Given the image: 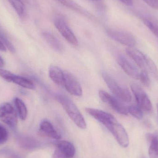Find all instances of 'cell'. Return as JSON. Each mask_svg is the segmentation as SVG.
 Listing matches in <instances>:
<instances>
[{
	"instance_id": "1",
	"label": "cell",
	"mask_w": 158,
	"mask_h": 158,
	"mask_svg": "<svg viewBox=\"0 0 158 158\" xmlns=\"http://www.w3.org/2000/svg\"><path fill=\"white\" fill-rule=\"evenodd\" d=\"M58 102L63 106L68 116L74 123L81 129H86V123L83 116L74 102L66 96L57 94L56 96Z\"/></svg>"
},
{
	"instance_id": "16",
	"label": "cell",
	"mask_w": 158,
	"mask_h": 158,
	"mask_svg": "<svg viewBox=\"0 0 158 158\" xmlns=\"http://www.w3.org/2000/svg\"><path fill=\"white\" fill-rule=\"evenodd\" d=\"M49 75L51 80L58 85L64 86V72L56 66H51L49 68Z\"/></svg>"
},
{
	"instance_id": "14",
	"label": "cell",
	"mask_w": 158,
	"mask_h": 158,
	"mask_svg": "<svg viewBox=\"0 0 158 158\" xmlns=\"http://www.w3.org/2000/svg\"><path fill=\"white\" fill-rule=\"evenodd\" d=\"M40 131L43 134L55 140H59L61 135L56 130L51 122L47 119L42 121L40 124Z\"/></svg>"
},
{
	"instance_id": "24",
	"label": "cell",
	"mask_w": 158,
	"mask_h": 158,
	"mask_svg": "<svg viewBox=\"0 0 158 158\" xmlns=\"http://www.w3.org/2000/svg\"><path fill=\"white\" fill-rule=\"evenodd\" d=\"M0 40L3 44L8 49V51L11 52H15V49L12 43L10 41L9 39L7 38V36L2 30L0 28Z\"/></svg>"
},
{
	"instance_id": "36",
	"label": "cell",
	"mask_w": 158,
	"mask_h": 158,
	"mask_svg": "<svg viewBox=\"0 0 158 158\" xmlns=\"http://www.w3.org/2000/svg\"><path fill=\"white\" fill-rule=\"evenodd\" d=\"M93 1H101V0H93Z\"/></svg>"
},
{
	"instance_id": "26",
	"label": "cell",
	"mask_w": 158,
	"mask_h": 158,
	"mask_svg": "<svg viewBox=\"0 0 158 158\" xmlns=\"http://www.w3.org/2000/svg\"><path fill=\"white\" fill-rule=\"evenodd\" d=\"M142 84L146 87L150 86L151 81L150 78L148 76V72L146 70H141L139 73V78Z\"/></svg>"
},
{
	"instance_id": "25",
	"label": "cell",
	"mask_w": 158,
	"mask_h": 158,
	"mask_svg": "<svg viewBox=\"0 0 158 158\" xmlns=\"http://www.w3.org/2000/svg\"><path fill=\"white\" fill-rule=\"evenodd\" d=\"M147 70L149 71L153 77L158 81V69L154 61L147 56L146 60Z\"/></svg>"
},
{
	"instance_id": "11",
	"label": "cell",
	"mask_w": 158,
	"mask_h": 158,
	"mask_svg": "<svg viewBox=\"0 0 158 158\" xmlns=\"http://www.w3.org/2000/svg\"><path fill=\"white\" fill-rule=\"evenodd\" d=\"M117 61L120 66L127 75L132 78L138 80L140 72L137 67L131 61L122 55L118 56Z\"/></svg>"
},
{
	"instance_id": "6",
	"label": "cell",
	"mask_w": 158,
	"mask_h": 158,
	"mask_svg": "<svg viewBox=\"0 0 158 158\" xmlns=\"http://www.w3.org/2000/svg\"><path fill=\"white\" fill-rule=\"evenodd\" d=\"M131 88L137 105L142 109V110L148 112L152 111L153 109L152 103L143 88L139 84L135 83H131Z\"/></svg>"
},
{
	"instance_id": "22",
	"label": "cell",
	"mask_w": 158,
	"mask_h": 158,
	"mask_svg": "<svg viewBox=\"0 0 158 158\" xmlns=\"http://www.w3.org/2000/svg\"><path fill=\"white\" fill-rule=\"evenodd\" d=\"M10 4L15 9L17 14L20 17L25 15V6L21 0H8Z\"/></svg>"
},
{
	"instance_id": "15",
	"label": "cell",
	"mask_w": 158,
	"mask_h": 158,
	"mask_svg": "<svg viewBox=\"0 0 158 158\" xmlns=\"http://www.w3.org/2000/svg\"><path fill=\"white\" fill-rule=\"evenodd\" d=\"M65 158H73L76 154V149L74 145L67 141L57 142L56 149Z\"/></svg>"
},
{
	"instance_id": "30",
	"label": "cell",
	"mask_w": 158,
	"mask_h": 158,
	"mask_svg": "<svg viewBox=\"0 0 158 158\" xmlns=\"http://www.w3.org/2000/svg\"><path fill=\"white\" fill-rule=\"evenodd\" d=\"M119 1L128 6H132L133 3V0H119Z\"/></svg>"
},
{
	"instance_id": "5",
	"label": "cell",
	"mask_w": 158,
	"mask_h": 158,
	"mask_svg": "<svg viewBox=\"0 0 158 158\" xmlns=\"http://www.w3.org/2000/svg\"><path fill=\"white\" fill-rule=\"evenodd\" d=\"M115 137L119 145L122 147H128L129 145V138L124 127L119 123L117 120L108 123L105 126Z\"/></svg>"
},
{
	"instance_id": "32",
	"label": "cell",
	"mask_w": 158,
	"mask_h": 158,
	"mask_svg": "<svg viewBox=\"0 0 158 158\" xmlns=\"http://www.w3.org/2000/svg\"><path fill=\"white\" fill-rule=\"evenodd\" d=\"M6 47H5L3 44L0 40V51L2 52H6Z\"/></svg>"
},
{
	"instance_id": "35",
	"label": "cell",
	"mask_w": 158,
	"mask_h": 158,
	"mask_svg": "<svg viewBox=\"0 0 158 158\" xmlns=\"http://www.w3.org/2000/svg\"><path fill=\"white\" fill-rule=\"evenodd\" d=\"M141 158H146L145 157L143 156H142V157H141Z\"/></svg>"
},
{
	"instance_id": "12",
	"label": "cell",
	"mask_w": 158,
	"mask_h": 158,
	"mask_svg": "<svg viewBox=\"0 0 158 158\" xmlns=\"http://www.w3.org/2000/svg\"><path fill=\"white\" fill-rule=\"evenodd\" d=\"M126 52L141 70L147 71L146 64L147 56L133 47H127L126 49Z\"/></svg>"
},
{
	"instance_id": "21",
	"label": "cell",
	"mask_w": 158,
	"mask_h": 158,
	"mask_svg": "<svg viewBox=\"0 0 158 158\" xmlns=\"http://www.w3.org/2000/svg\"><path fill=\"white\" fill-rule=\"evenodd\" d=\"M19 143L22 148L31 149L37 147L38 143L34 138L30 137H22L18 139Z\"/></svg>"
},
{
	"instance_id": "20",
	"label": "cell",
	"mask_w": 158,
	"mask_h": 158,
	"mask_svg": "<svg viewBox=\"0 0 158 158\" xmlns=\"http://www.w3.org/2000/svg\"><path fill=\"white\" fill-rule=\"evenodd\" d=\"M14 103L20 119L25 120L27 116V110L25 103L21 99L17 97L14 99Z\"/></svg>"
},
{
	"instance_id": "23",
	"label": "cell",
	"mask_w": 158,
	"mask_h": 158,
	"mask_svg": "<svg viewBox=\"0 0 158 158\" xmlns=\"http://www.w3.org/2000/svg\"><path fill=\"white\" fill-rule=\"evenodd\" d=\"M129 113L137 119H142L143 114L142 109L136 105H132L128 107Z\"/></svg>"
},
{
	"instance_id": "3",
	"label": "cell",
	"mask_w": 158,
	"mask_h": 158,
	"mask_svg": "<svg viewBox=\"0 0 158 158\" xmlns=\"http://www.w3.org/2000/svg\"><path fill=\"white\" fill-rule=\"evenodd\" d=\"M106 32L110 38L128 47H133L136 44L133 35L123 30L109 27L106 29Z\"/></svg>"
},
{
	"instance_id": "9",
	"label": "cell",
	"mask_w": 158,
	"mask_h": 158,
	"mask_svg": "<svg viewBox=\"0 0 158 158\" xmlns=\"http://www.w3.org/2000/svg\"><path fill=\"white\" fill-rule=\"evenodd\" d=\"M0 77L8 82H13L21 87L33 90L35 88L34 83L29 79L15 75L10 71L0 69Z\"/></svg>"
},
{
	"instance_id": "8",
	"label": "cell",
	"mask_w": 158,
	"mask_h": 158,
	"mask_svg": "<svg viewBox=\"0 0 158 158\" xmlns=\"http://www.w3.org/2000/svg\"><path fill=\"white\" fill-rule=\"evenodd\" d=\"M54 23L60 34L69 43L74 46L78 45V41L77 37L64 18H56Z\"/></svg>"
},
{
	"instance_id": "27",
	"label": "cell",
	"mask_w": 158,
	"mask_h": 158,
	"mask_svg": "<svg viewBox=\"0 0 158 158\" xmlns=\"http://www.w3.org/2000/svg\"><path fill=\"white\" fill-rule=\"evenodd\" d=\"M8 137L7 130L5 127L0 125V144H3L6 142Z\"/></svg>"
},
{
	"instance_id": "4",
	"label": "cell",
	"mask_w": 158,
	"mask_h": 158,
	"mask_svg": "<svg viewBox=\"0 0 158 158\" xmlns=\"http://www.w3.org/2000/svg\"><path fill=\"white\" fill-rule=\"evenodd\" d=\"M0 120L13 130L16 129L17 112L10 103L5 102L0 105Z\"/></svg>"
},
{
	"instance_id": "19",
	"label": "cell",
	"mask_w": 158,
	"mask_h": 158,
	"mask_svg": "<svg viewBox=\"0 0 158 158\" xmlns=\"http://www.w3.org/2000/svg\"><path fill=\"white\" fill-rule=\"evenodd\" d=\"M56 2L60 3L64 6L81 14L88 18H91L92 15L89 14V12L84 9L82 6L73 1V0H56Z\"/></svg>"
},
{
	"instance_id": "34",
	"label": "cell",
	"mask_w": 158,
	"mask_h": 158,
	"mask_svg": "<svg viewBox=\"0 0 158 158\" xmlns=\"http://www.w3.org/2000/svg\"><path fill=\"white\" fill-rule=\"evenodd\" d=\"M157 111L158 113V104H157Z\"/></svg>"
},
{
	"instance_id": "28",
	"label": "cell",
	"mask_w": 158,
	"mask_h": 158,
	"mask_svg": "<svg viewBox=\"0 0 158 158\" xmlns=\"http://www.w3.org/2000/svg\"><path fill=\"white\" fill-rule=\"evenodd\" d=\"M143 1L146 3L150 7L156 10H158V0H143Z\"/></svg>"
},
{
	"instance_id": "7",
	"label": "cell",
	"mask_w": 158,
	"mask_h": 158,
	"mask_svg": "<svg viewBox=\"0 0 158 158\" xmlns=\"http://www.w3.org/2000/svg\"><path fill=\"white\" fill-rule=\"evenodd\" d=\"M98 95L102 101L109 105L119 114L125 116H127L129 114L128 108L126 107L121 100L118 98L112 96L103 90H100L98 92Z\"/></svg>"
},
{
	"instance_id": "31",
	"label": "cell",
	"mask_w": 158,
	"mask_h": 158,
	"mask_svg": "<svg viewBox=\"0 0 158 158\" xmlns=\"http://www.w3.org/2000/svg\"><path fill=\"white\" fill-rule=\"evenodd\" d=\"M23 1H25L28 4L32 6H34L37 4L36 0H23Z\"/></svg>"
},
{
	"instance_id": "18",
	"label": "cell",
	"mask_w": 158,
	"mask_h": 158,
	"mask_svg": "<svg viewBox=\"0 0 158 158\" xmlns=\"http://www.w3.org/2000/svg\"><path fill=\"white\" fill-rule=\"evenodd\" d=\"M143 22L150 31L158 38V19L150 15H145L141 17Z\"/></svg>"
},
{
	"instance_id": "29",
	"label": "cell",
	"mask_w": 158,
	"mask_h": 158,
	"mask_svg": "<svg viewBox=\"0 0 158 158\" xmlns=\"http://www.w3.org/2000/svg\"><path fill=\"white\" fill-rule=\"evenodd\" d=\"M52 158H65L59 151L56 149Z\"/></svg>"
},
{
	"instance_id": "17",
	"label": "cell",
	"mask_w": 158,
	"mask_h": 158,
	"mask_svg": "<svg viewBox=\"0 0 158 158\" xmlns=\"http://www.w3.org/2000/svg\"><path fill=\"white\" fill-rule=\"evenodd\" d=\"M42 35L46 42L54 50L59 52L63 51L64 47L63 44L54 35L48 32H42Z\"/></svg>"
},
{
	"instance_id": "10",
	"label": "cell",
	"mask_w": 158,
	"mask_h": 158,
	"mask_svg": "<svg viewBox=\"0 0 158 158\" xmlns=\"http://www.w3.org/2000/svg\"><path fill=\"white\" fill-rule=\"evenodd\" d=\"M64 86L71 95L81 96L82 94L81 85L75 76L69 71L64 72Z\"/></svg>"
},
{
	"instance_id": "13",
	"label": "cell",
	"mask_w": 158,
	"mask_h": 158,
	"mask_svg": "<svg viewBox=\"0 0 158 158\" xmlns=\"http://www.w3.org/2000/svg\"><path fill=\"white\" fill-rule=\"evenodd\" d=\"M85 110L89 115H91L104 126H106L107 124L116 119L111 114L100 110L92 108H86Z\"/></svg>"
},
{
	"instance_id": "33",
	"label": "cell",
	"mask_w": 158,
	"mask_h": 158,
	"mask_svg": "<svg viewBox=\"0 0 158 158\" xmlns=\"http://www.w3.org/2000/svg\"><path fill=\"white\" fill-rule=\"evenodd\" d=\"M4 65V62L3 59L0 56V69L3 67Z\"/></svg>"
},
{
	"instance_id": "2",
	"label": "cell",
	"mask_w": 158,
	"mask_h": 158,
	"mask_svg": "<svg viewBox=\"0 0 158 158\" xmlns=\"http://www.w3.org/2000/svg\"><path fill=\"white\" fill-rule=\"evenodd\" d=\"M102 76L108 87L117 98L123 102H131L132 96L128 89L118 83L115 79L107 72H102Z\"/></svg>"
}]
</instances>
